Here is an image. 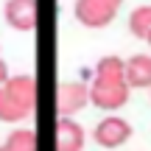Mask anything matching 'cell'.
I'll use <instances>...</instances> for the list:
<instances>
[{
  "label": "cell",
  "mask_w": 151,
  "mask_h": 151,
  "mask_svg": "<svg viewBox=\"0 0 151 151\" xmlns=\"http://www.w3.org/2000/svg\"><path fill=\"white\" fill-rule=\"evenodd\" d=\"M90 104L104 112H115V109L126 106L132 95V87L126 84V59L120 56H104L98 59L95 70H92L90 84Z\"/></svg>",
  "instance_id": "6da1fadb"
},
{
  "label": "cell",
  "mask_w": 151,
  "mask_h": 151,
  "mask_svg": "<svg viewBox=\"0 0 151 151\" xmlns=\"http://www.w3.org/2000/svg\"><path fill=\"white\" fill-rule=\"evenodd\" d=\"M123 0H76L73 14L84 28H104L118 17Z\"/></svg>",
  "instance_id": "7a4b0ae2"
},
{
  "label": "cell",
  "mask_w": 151,
  "mask_h": 151,
  "mask_svg": "<svg viewBox=\"0 0 151 151\" xmlns=\"http://www.w3.org/2000/svg\"><path fill=\"white\" fill-rule=\"evenodd\" d=\"M90 106V87L81 81H62L56 87V115L59 118H73L81 109Z\"/></svg>",
  "instance_id": "3957f363"
},
{
  "label": "cell",
  "mask_w": 151,
  "mask_h": 151,
  "mask_svg": "<svg viewBox=\"0 0 151 151\" xmlns=\"http://www.w3.org/2000/svg\"><path fill=\"white\" fill-rule=\"evenodd\" d=\"M132 123L118 115H106L104 120H98L95 129H92V140L98 143L101 148H120L132 140Z\"/></svg>",
  "instance_id": "277c9868"
},
{
  "label": "cell",
  "mask_w": 151,
  "mask_h": 151,
  "mask_svg": "<svg viewBox=\"0 0 151 151\" xmlns=\"http://www.w3.org/2000/svg\"><path fill=\"white\" fill-rule=\"evenodd\" d=\"M37 0H6L3 6V17H6V25L14 28L20 34L34 31L37 25Z\"/></svg>",
  "instance_id": "5b68a950"
},
{
  "label": "cell",
  "mask_w": 151,
  "mask_h": 151,
  "mask_svg": "<svg viewBox=\"0 0 151 151\" xmlns=\"http://www.w3.org/2000/svg\"><path fill=\"white\" fill-rule=\"evenodd\" d=\"M84 129L81 123H76L73 118H59L56 120V132H53V143L56 151H84Z\"/></svg>",
  "instance_id": "8992f818"
},
{
  "label": "cell",
  "mask_w": 151,
  "mask_h": 151,
  "mask_svg": "<svg viewBox=\"0 0 151 151\" xmlns=\"http://www.w3.org/2000/svg\"><path fill=\"white\" fill-rule=\"evenodd\" d=\"M126 84L132 90H151V56L134 53L126 59Z\"/></svg>",
  "instance_id": "52a82bcc"
},
{
  "label": "cell",
  "mask_w": 151,
  "mask_h": 151,
  "mask_svg": "<svg viewBox=\"0 0 151 151\" xmlns=\"http://www.w3.org/2000/svg\"><path fill=\"white\" fill-rule=\"evenodd\" d=\"M34 112V106L22 104L20 98H14L6 87H0V123H22Z\"/></svg>",
  "instance_id": "ba28073f"
},
{
  "label": "cell",
  "mask_w": 151,
  "mask_h": 151,
  "mask_svg": "<svg viewBox=\"0 0 151 151\" xmlns=\"http://www.w3.org/2000/svg\"><path fill=\"white\" fill-rule=\"evenodd\" d=\"M129 31L134 34L137 39H143V42H148L151 39V6H137L134 11L129 14Z\"/></svg>",
  "instance_id": "9c48e42d"
},
{
  "label": "cell",
  "mask_w": 151,
  "mask_h": 151,
  "mask_svg": "<svg viewBox=\"0 0 151 151\" xmlns=\"http://www.w3.org/2000/svg\"><path fill=\"white\" fill-rule=\"evenodd\" d=\"M0 151H37V134L31 129H14L0 143Z\"/></svg>",
  "instance_id": "30bf717a"
},
{
  "label": "cell",
  "mask_w": 151,
  "mask_h": 151,
  "mask_svg": "<svg viewBox=\"0 0 151 151\" xmlns=\"http://www.w3.org/2000/svg\"><path fill=\"white\" fill-rule=\"evenodd\" d=\"M6 78H9V65H6V62L0 59V87L6 84Z\"/></svg>",
  "instance_id": "8fae6325"
}]
</instances>
